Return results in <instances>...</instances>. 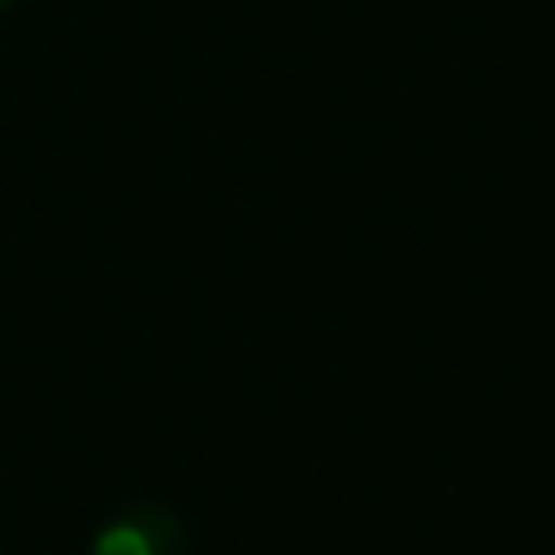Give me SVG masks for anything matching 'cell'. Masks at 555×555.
Segmentation results:
<instances>
[{
	"mask_svg": "<svg viewBox=\"0 0 555 555\" xmlns=\"http://www.w3.org/2000/svg\"><path fill=\"white\" fill-rule=\"evenodd\" d=\"M95 555H156V533L147 520H117L95 538Z\"/></svg>",
	"mask_w": 555,
	"mask_h": 555,
	"instance_id": "cell-1",
	"label": "cell"
},
{
	"mask_svg": "<svg viewBox=\"0 0 555 555\" xmlns=\"http://www.w3.org/2000/svg\"><path fill=\"white\" fill-rule=\"evenodd\" d=\"M0 4H9V0H0Z\"/></svg>",
	"mask_w": 555,
	"mask_h": 555,
	"instance_id": "cell-2",
	"label": "cell"
}]
</instances>
